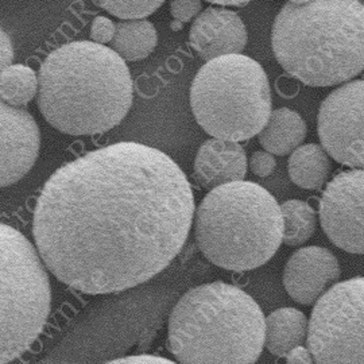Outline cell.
I'll use <instances>...</instances> for the list:
<instances>
[{
  "mask_svg": "<svg viewBox=\"0 0 364 364\" xmlns=\"http://www.w3.org/2000/svg\"><path fill=\"white\" fill-rule=\"evenodd\" d=\"M109 363H165L170 364L171 362L165 359V358H159V356H153V355H135V356H126V358H122V359H115V360H111Z\"/></svg>",
  "mask_w": 364,
  "mask_h": 364,
  "instance_id": "26",
  "label": "cell"
},
{
  "mask_svg": "<svg viewBox=\"0 0 364 364\" xmlns=\"http://www.w3.org/2000/svg\"><path fill=\"white\" fill-rule=\"evenodd\" d=\"M264 329L257 301L218 281L178 299L169 317L168 346L180 363H255L264 347Z\"/></svg>",
  "mask_w": 364,
  "mask_h": 364,
  "instance_id": "4",
  "label": "cell"
},
{
  "mask_svg": "<svg viewBox=\"0 0 364 364\" xmlns=\"http://www.w3.org/2000/svg\"><path fill=\"white\" fill-rule=\"evenodd\" d=\"M363 6H364V4H363Z\"/></svg>",
  "mask_w": 364,
  "mask_h": 364,
  "instance_id": "31",
  "label": "cell"
},
{
  "mask_svg": "<svg viewBox=\"0 0 364 364\" xmlns=\"http://www.w3.org/2000/svg\"><path fill=\"white\" fill-rule=\"evenodd\" d=\"M197 246L230 272L258 269L273 258L284 236L282 210L274 196L251 181L210 189L196 210Z\"/></svg>",
  "mask_w": 364,
  "mask_h": 364,
  "instance_id": "5",
  "label": "cell"
},
{
  "mask_svg": "<svg viewBox=\"0 0 364 364\" xmlns=\"http://www.w3.org/2000/svg\"><path fill=\"white\" fill-rule=\"evenodd\" d=\"M290 3H294V4H302V3H306L309 0H289Z\"/></svg>",
  "mask_w": 364,
  "mask_h": 364,
  "instance_id": "30",
  "label": "cell"
},
{
  "mask_svg": "<svg viewBox=\"0 0 364 364\" xmlns=\"http://www.w3.org/2000/svg\"><path fill=\"white\" fill-rule=\"evenodd\" d=\"M115 30H117V25L111 19H108L105 16H96L92 22V41L96 43L105 45L112 41L115 36Z\"/></svg>",
  "mask_w": 364,
  "mask_h": 364,
  "instance_id": "23",
  "label": "cell"
},
{
  "mask_svg": "<svg viewBox=\"0 0 364 364\" xmlns=\"http://www.w3.org/2000/svg\"><path fill=\"white\" fill-rule=\"evenodd\" d=\"M317 132L328 156L348 168H364V80L331 92L320 105Z\"/></svg>",
  "mask_w": 364,
  "mask_h": 364,
  "instance_id": "9",
  "label": "cell"
},
{
  "mask_svg": "<svg viewBox=\"0 0 364 364\" xmlns=\"http://www.w3.org/2000/svg\"><path fill=\"white\" fill-rule=\"evenodd\" d=\"M14 60L13 41L9 33L0 26V72L6 66L11 65Z\"/></svg>",
  "mask_w": 364,
  "mask_h": 364,
  "instance_id": "25",
  "label": "cell"
},
{
  "mask_svg": "<svg viewBox=\"0 0 364 364\" xmlns=\"http://www.w3.org/2000/svg\"><path fill=\"white\" fill-rule=\"evenodd\" d=\"M306 344L316 363H364V277L332 285L314 302Z\"/></svg>",
  "mask_w": 364,
  "mask_h": 364,
  "instance_id": "8",
  "label": "cell"
},
{
  "mask_svg": "<svg viewBox=\"0 0 364 364\" xmlns=\"http://www.w3.org/2000/svg\"><path fill=\"white\" fill-rule=\"evenodd\" d=\"M41 132L34 117L0 99V188L21 181L39 154Z\"/></svg>",
  "mask_w": 364,
  "mask_h": 364,
  "instance_id": "11",
  "label": "cell"
},
{
  "mask_svg": "<svg viewBox=\"0 0 364 364\" xmlns=\"http://www.w3.org/2000/svg\"><path fill=\"white\" fill-rule=\"evenodd\" d=\"M189 41L198 55L209 61L243 52L247 45V28L234 11L208 7L198 14L192 23Z\"/></svg>",
  "mask_w": 364,
  "mask_h": 364,
  "instance_id": "13",
  "label": "cell"
},
{
  "mask_svg": "<svg viewBox=\"0 0 364 364\" xmlns=\"http://www.w3.org/2000/svg\"><path fill=\"white\" fill-rule=\"evenodd\" d=\"M287 363H312V352L308 347L297 346L287 355Z\"/></svg>",
  "mask_w": 364,
  "mask_h": 364,
  "instance_id": "27",
  "label": "cell"
},
{
  "mask_svg": "<svg viewBox=\"0 0 364 364\" xmlns=\"http://www.w3.org/2000/svg\"><path fill=\"white\" fill-rule=\"evenodd\" d=\"M277 162L269 151H255L250 158V168L258 177H267L273 174Z\"/></svg>",
  "mask_w": 364,
  "mask_h": 364,
  "instance_id": "24",
  "label": "cell"
},
{
  "mask_svg": "<svg viewBox=\"0 0 364 364\" xmlns=\"http://www.w3.org/2000/svg\"><path fill=\"white\" fill-rule=\"evenodd\" d=\"M132 97L126 61L93 41L63 45L39 68V111L63 134L80 136L112 130L129 114Z\"/></svg>",
  "mask_w": 364,
  "mask_h": 364,
  "instance_id": "2",
  "label": "cell"
},
{
  "mask_svg": "<svg viewBox=\"0 0 364 364\" xmlns=\"http://www.w3.org/2000/svg\"><path fill=\"white\" fill-rule=\"evenodd\" d=\"M203 1L201 0H171L170 13L171 16L183 23L191 22L195 16L201 13Z\"/></svg>",
  "mask_w": 364,
  "mask_h": 364,
  "instance_id": "22",
  "label": "cell"
},
{
  "mask_svg": "<svg viewBox=\"0 0 364 364\" xmlns=\"http://www.w3.org/2000/svg\"><path fill=\"white\" fill-rule=\"evenodd\" d=\"M183 22H181V21H177V19H174L171 23H170V28L173 30V31H180V30H182L183 28Z\"/></svg>",
  "mask_w": 364,
  "mask_h": 364,
  "instance_id": "29",
  "label": "cell"
},
{
  "mask_svg": "<svg viewBox=\"0 0 364 364\" xmlns=\"http://www.w3.org/2000/svg\"><path fill=\"white\" fill-rule=\"evenodd\" d=\"M38 92V76L26 65L6 66L0 72V99L14 107L28 105Z\"/></svg>",
  "mask_w": 364,
  "mask_h": 364,
  "instance_id": "19",
  "label": "cell"
},
{
  "mask_svg": "<svg viewBox=\"0 0 364 364\" xmlns=\"http://www.w3.org/2000/svg\"><path fill=\"white\" fill-rule=\"evenodd\" d=\"M340 278L338 260L329 250L309 246L296 251L287 262L284 287L290 299L309 306Z\"/></svg>",
  "mask_w": 364,
  "mask_h": 364,
  "instance_id": "12",
  "label": "cell"
},
{
  "mask_svg": "<svg viewBox=\"0 0 364 364\" xmlns=\"http://www.w3.org/2000/svg\"><path fill=\"white\" fill-rule=\"evenodd\" d=\"M107 13L120 19H142L156 10L166 0H96Z\"/></svg>",
  "mask_w": 364,
  "mask_h": 364,
  "instance_id": "21",
  "label": "cell"
},
{
  "mask_svg": "<svg viewBox=\"0 0 364 364\" xmlns=\"http://www.w3.org/2000/svg\"><path fill=\"white\" fill-rule=\"evenodd\" d=\"M306 123L296 111L289 108L274 109L259 132V144L275 156L293 153L306 136Z\"/></svg>",
  "mask_w": 364,
  "mask_h": 364,
  "instance_id": "16",
  "label": "cell"
},
{
  "mask_svg": "<svg viewBox=\"0 0 364 364\" xmlns=\"http://www.w3.org/2000/svg\"><path fill=\"white\" fill-rule=\"evenodd\" d=\"M205 1L221 4V6H246L251 0H205Z\"/></svg>",
  "mask_w": 364,
  "mask_h": 364,
  "instance_id": "28",
  "label": "cell"
},
{
  "mask_svg": "<svg viewBox=\"0 0 364 364\" xmlns=\"http://www.w3.org/2000/svg\"><path fill=\"white\" fill-rule=\"evenodd\" d=\"M195 196L164 151L117 142L68 162L45 183L33 236L53 275L85 294L142 285L180 252Z\"/></svg>",
  "mask_w": 364,
  "mask_h": 364,
  "instance_id": "1",
  "label": "cell"
},
{
  "mask_svg": "<svg viewBox=\"0 0 364 364\" xmlns=\"http://www.w3.org/2000/svg\"><path fill=\"white\" fill-rule=\"evenodd\" d=\"M277 61L311 87H332L364 70V6L359 0L287 3L274 21Z\"/></svg>",
  "mask_w": 364,
  "mask_h": 364,
  "instance_id": "3",
  "label": "cell"
},
{
  "mask_svg": "<svg viewBox=\"0 0 364 364\" xmlns=\"http://www.w3.org/2000/svg\"><path fill=\"white\" fill-rule=\"evenodd\" d=\"M193 173L196 181L204 189L245 180L247 173L245 149L237 142L219 138L208 139L197 151Z\"/></svg>",
  "mask_w": 364,
  "mask_h": 364,
  "instance_id": "14",
  "label": "cell"
},
{
  "mask_svg": "<svg viewBox=\"0 0 364 364\" xmlns=\"http://www.w3.org/2000/svg\"><path fill=\"white\" fill-rule=\"evenodd\" d=\"M158 36L154 25L146 19H124L117 23L112 49L124 60H144L156 49Z\"/></svg>",
  "mask_w": 364,
  "mask_h": 364,
  "instance_id": "18",
  "label": "cell"
},
{
  "mask_svg": "<svg viewBox=\"0 0 364 364\" xmlns=\"http://www.w3.org/2000/svg\"><path fill=\"white\" fill-rule=\"evenodd\" d=\"M320 221L328 239L350 254H364V168L341 171L326 185Z\"/></svg>",
  "mask_w": 364,
  "mask_h": 364,
  "instance_id": "10",
  "label": "cell"
},
{
  "mask_svg": "<svg viewBox=\"0 0 364 364\" xmlns=\"http://www.w3.org/2000/svg\"><path fill=\"white\" fill-rule=\"evenodd\" d=\"M269 77L259 63L227 54L209 60L191 87L196 122L213 138L231 142L258 135L272 114Z\"/></svg>",
  "mask_w": 364,
  "mask_h": 364,
  "instance_id": "6",
  "label": "cell"
},
{
  "mask_svg": "<svg viewBox=\"0 0 364 364\" xmlns=\"http://www.w3.org/2000/svg\"><path fill=\"white\" fill-rule=\"evenodd\" d=\"M289 177L297 186L308 191L320 189L331 173V161L323 146L316 144L297 147L287 162Z\"/></svg>",
  "mask_w": 364,
  "mask_h": 364,
  "instance_id": "17",
  "label": "cell"
},
{
  "mask_svg": "<svg viewBox=\"0 0 364 364\" xmlns=\"http://www.w3.org/2000/svg\"><path fill=\"white\" fill-rule=\"evenodd\" d=\"M50 308V281L39 252L21 231L0 223V364L30 350Z\"/></svg>",
  "mask_w": 364,
  "mask_h": 364,
  "instance_id": "7",
  "label": "cell"
},
{
  "mask_svg": "<svg viewBox=\"0 0 364 364\" xmlns=\"http://www.w3.org/2000/svg\"><path fill=\"white\" fill-rule=\"evenodd\" d=\"M264 346L278 358L302 346L308 336V318L294 308H281L264 318Z\"/></svg>",
  "mask_w": 364,
  "mask_h": 364,
  "instance_id": "15",
  "label": "cell"
},
{
  "mask_svg": "<svg viewBox=\"0 0 364 364\" xmlns=\"http://www.w3.org/2000/svg\"><path fill=\"white\" fill-rule=\"evenodd\" d=\"M284 218L282 242L290 247H299L316 232V212L301 200H289L281 205Z\"/></svg>",
  "mask_w": 364,
  "mask_h": 364,
  "instance_id": "20",
  "label": "cell"
}]
</instances>
